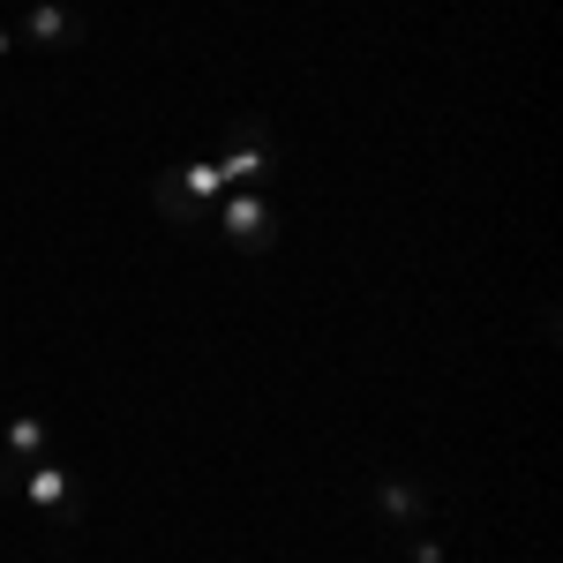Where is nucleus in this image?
I'll list each match as a JSON object with an SVG mask.
<instances>
[{
	"instance_id": "nucleus-4",
	"label": "nucleus",
	"mask_w": 563,
	"mask_h": 563,
	"mask_svg": "<svg viewBox=\"0 0 563 563\" xmlns=\"http://www.w3.org/2000/svg\"><path fill=\"white\" fill-rule=\"evenodd\" d=\"M15 496H23V504H31V511H53V519H76V481H68V466H31V474H23V488H15Z\"/></svg>"
},
{
	"instance_id": "nucleus-3",
	"label": "nucleus",
	"mask_w": 563,
	"mask_h": 563,
	"mask_svg": "<svg viewBox=\"0 0 563 563\" xmlns=\"http://www.w3.org/2000/svg\"><path fill=\"white\" fill-rule=\"evenodd\" d=\"M84 38H90V15L68 8V0H38L23 15V45H38V53H68V45H84Z\"/></svg>"
},
{
	"instance_id": "nucleus-8",
	"label": "nucleus",
	"mask_w": 563,
	"mask_h": 563,
	"mask_svg": "<svg viewBox=\"0 0 563 563\" xmlns=\"http://www.w3.org/2000/svg\"><path fill=\"white\" fill-rule=\"evenodd\" d=\"M174 180L188 188V196H196V203H203V211H218V196H225V188H218V166H211V158H188Z\"/></svg>"
},
{
	"instance_id": "nucleus-7",
	"label": "nucleus",
	"mask_w": 563,
	"mask_h": 563,
	"mask_svg": "<svg viewBox=\"0 0 563 563\" xmlns=\"http://www.w3.org/2000/svg\"><path fill=\"white\" fill-rule=\"evenodd\" d=\"M8 459H23V466L45 459V421L38 413H15V421H8Z\"/></svg>"
},
{
	"instance_id": "nucleus-11",
	"label": "nucleus",
	"mask_w": 563,
	"mask_h": 563,
	"mask_svg": "<svg viewBox=\"0 0 563 563\" xmlns=\"http://www.w3.org/2000/svg\"><path fill=\"white\" fill-rule=\"evenodd\" d=\"M0 53H15V38H8V31H0Z\"/></svg>"
},
{
	"instance_id": "nucleus-6",
	"label": "nucleus",
	"mask_w": 563,
	"mask_h": 563,
	"mask_svg": "<svg viewBox=\"0 0 563 563\" xmlns=\"http://www.w3.org/2000/svg\"><path fill=\"white\" fill-rule=\"evenodd\" d=\"M151 203H158V211L174 218L180 233H196V225H211V211H203V203H196V196H188V188H180L174 174H158V188H151Z\"/></svg>"
},
{
	"instance_id": "nucleus-2",
	"label": "nucleus",
	"mask_w": 563,
	"mask_h": 563,
	"mask_svg": "<svg viewBox=\"0 0 563 563\" xmlns=\"http://www.w3.org/2000/svg\"><path fill=\"white\" fill-rule=\"evenodd\" d=\"M218 166V188H241V180H271V166H278V143H271V129L263 121H241L233 129V143L211 158Z\"/></svg>"
},
{
	"instance_id": "nucleus-1",
	"label": "nucleus",
	"mask_w": 563,
	"mask_h": 563,
	"mask_svg": "<svg viewBox=\"0 0 563 563\" xmlns=\"http://www.w3.org/2000/svg\"><path fill=\"white\" fill-rule=\"evenodd\" d=\"M218 233L233 241V249H249V256H263L271 241H278V211H271V196H218Z\"/></svg>"
},
{
	"instance_id": "nucleus-9",
	"label": "nucleus",
	"mask_w": 563,
	"mask_h": 563,
	"mask_svg": "<svg viewBox=\"0 0 563 563\" xmlns=\"http://www.w3.org/2000/svg\"><path fill=\"white\" fill-rule=\"evenodd\" d=\"M23 474H31V466H23V459H8V451H0V496H15V488H23Z\"/></svg>"
},
{
	"instance_id": "nucleus-5",
	"label": "nucleus",
	"mask_w": 563,
	"mask_h": 563,
	"mask_svg": "<svg viewBox=\"0 0 563 563\" xmlns=\"http://www.w3.org/2000/svg\"><path fill=\"white\" fill-rule=\"evenodd\" d=\"M376 511H384L398 533H413V526H429V496H421V481L384 474V481H376Z\"/></svg>"
},
{
	"instance_id": "nucleus-10",
	"label": "nucleus",
	"mask_w": 563,
	"mask_h": 563,
	"mask_svg": "<svg viewBox=\"0 0 563 563\" xmlns=\"http://www.w3.org/2000/svg\"><path fill=\"white\" fill-rule=\"evenodd\" d=\"M413 563H443V549H435L429 533H421V541H413Z\"/></svg>"
}]
</instances>
